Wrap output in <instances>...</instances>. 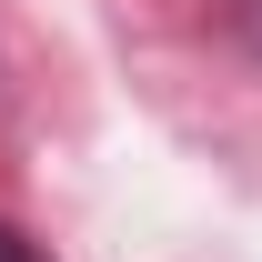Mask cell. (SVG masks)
Returning <instances> with one entry per match:
<instances>
[{"label": "cell", "instance_id": "6da1fadb", "mask_svg": "<svg viewBox=\"0 0 262 262\" xmlns=\"http://www.w3.org/2000/svg\"><path fill=\"white\" fill-rule=\"evenodd\" d=\"M0 262H40V242H31L20 222H0Z\"/></svg>", "mask_w": 262, "mask_h": 262}]
</instances>
